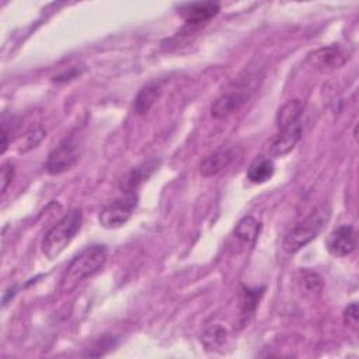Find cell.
<instances>
[{"instance_id":"cell-1","label":"cell","mask_w":359,"mask_h":359,"mask_svg":"<svg viewBox=\"0 0 359 359\" xmlns=\"http://www.w3.org/2000/svg\"><path fill=\"white\" fill-rule=\"evenodd\" d=\"M108 250L102 244H93L79 252L67 265L62 279L60 290L65 293L72 292L81 280L98 272L107 262Z\"/></svg>"},{"instance_id":"cell-11","label":"cell","mask_w":359,"mask_h":359,"mask_svg":"<svg viewBox=\"0 0 359 359\" xmlns=\"http://www.w3.org/2000/svg\"><path fill=\"white\" fill-rule=\"evenodd\" d=\"M234 158V149L220 147L201 161L199 170L203 177H213L224 170Z\"/></svg>"},{"instance_id":"cell-17","label":"cell","mask_w":359,"mask_h":359,"mask_svg":"<svg viewBox=\"0 0 359 359\" xmlns=\"http://www.w3.org/2000/svg\"><path fill=\"white\" fill-rule=\"evenodd\" d=\"M226 339H227V330L224 327H222L220 324L209 325L201 337L202 344L208 349H215V348L222 346L226 342Z\"/></svg>"},{"instance_id":"cell-19","label":"cell","mask_w":359,"mask_h":359,"mask_svg":"<svg viewBox=\"0 0 359 359\" xmlns=\"http://www.w3.org/2000/svg\"><path fill=\"white\" fill-rule=\"evenodd\" d=\"M358 320H359L358 304L353 302V303H351V304L344 310V323H345V325H349V327H352V328H356Z\"/></svg>"},{"instance_id":"cell-15","label":"cell","mask_w":359,"mask_h":359,"mask_svg":"<svg viewBox=\"0 0 359 359\" xmlns=\"http://www.w3.org/2000/svg\"><path fill=\"white\" fill-rule=\"evenodd\" d=\"M273 171H275V165L271 158L258 157L250 164L247 170V178L252 184H262L273 175Z\"/></svg>"},{"instance_id":"cell-12","label":"cell","mask_w":359,"mask_h":359,"mask_svg":"<svg viewBox=\"0 0 359 359\" xmlns=\"http://www.w3.org/2000/svg\"><path fill=\"white\" fill-rule=\"evenodd\" d=\"M160 161L153 158L149 160L137 167H135L130 172H128V175L121 181V189L125 191L126 194H132L142 182H144L158 167Z\"/></svg>"},{"instance_id":"cell-10","label":"cell","mask_w":359,"mask_h":359,"mask_svg":"<svg viewBox=\"0 0 359 359\" xmlns=\"http://www.w3.org/2000/svg\"><path fill=\"white\" fill-rule=\"evenodd\" d=\"M220 10V6L215 1H199L188 3L180 7V13L184 20L191 25H198L213 18Z\"/></svg>"},{"instance_id":"cell-6","label":"cell","mask_w":359,"mask_h":359,"mask_svg":"<svg viewBox=\"0 0 359 359\" xmlns=\"http://www.w3.org/2000/svg\"><path fill=\"white\" fill-rule=\"evenodd\" d=\"M136 196L133 194H129L123 199H116L108 205H105L98 215V222L105 229H116L125 224L135 208H136Z\"/></svg>"},{"instance_id":"cell-20","label":"cell","mask_w":359,"mask_h":359,"mask_svg":"<svg viewBox=\"0 0 359 359\" xmlns=\"http://www.w3.org/2000/svg\"><path fill=\"white\" fill-rule=\"evenodd\" d=\"M303 280H304V286L307 287L309 292H318L323 286L321 278L314 272H306Z\"/></svg>"},{"instance_id":"cell-13","label":"cell","mask_w":359,"mask_h":359,"mask_svg":"<svg viewBox=\"0 0 359 359\" xmlns=\"http://www.w3.org/2000/svg\"><path fill=\"white\" fill-rule=\"evenodd\" d=\"M161 93V86L160 83L154 81V83H149L146 84L136 95L135 101H133V109L136 114L142 115L146 114L157 101V98L160 97Z\"/></svg>"},{"instance_id":"cell-3","label":"cell","mask_w":359,"mask_h":359,"mask_svg":"<svg viewBox=\"0 0 359 359\" xmlns=\"http://www.w3.org/2000/svg\"><path fill=\"white\" fill-rule=\"evenodd\" d=\"M330 209L324 205L317 208L314 212H311L307 217L296 223L285 236L283 238V250L287 254L297 252L302 247L309 244L311 240H314L318 233L321 231L323 226L328 220Z\"/></svg>"},{"instance_id":"cell-2","label":"cell","mask_w":359,"mask_h":359,"mask_svg":"<svg viewBox=\"0 0 359 359\" xmlns=\"http://www.w3.org/2000/svg\"><path fill=\"white\" fill-rule=\"evenodd\" d=\"M83 224V213L73 209L66 213L43 237L42 251L48 259H55L70 244Z\"/></svg>"},{"instance_id":"cell-4","label":"cell","mask_w":359,"mask_h":359,"mask_svg":"<svg viewBox=\"0 0 359 359\" xmlns=\"http://www.w3.org/2000/svg\"><path fill=\"white\" fill-rule=\"evenodd\" d=\"M351 57V50L339 43L318 48L306 56L304 63L318 73H330L342 67Z\"/></svg>"},{"instance_id":"cell-21","label":"cell","mask_w":359,"mask_h":359,"mask_svg":"<svg viewBox=\"0 0 359 359\" xmlns=\"http://www.w3.org/2000/svg\"><path fill=\"white\" fill-rule=\"evenodd\" d=\"M14 177V165L11 163H4L1 165V192L4 194L8 184L13 181Z\"/></svg>"},{"instance_id":"cell-5","label":"cell","mask_w":359,"mask_h":359,"mask_svg":"<svg viewBox=\"0 0 359 359\" xmlns=\"http://www.w3.org/2000/svg\"><path fill=\"white\" fill-rule=\"evenodd\" d=\"M254 90L247 84V81H237L233 87L224 91L216 101L212 104L210 114L213 118L220 119L229 116L230 114L238 111L250 98Z\"/></svg>"},{"instance_id":"cell-7","label":"cell","mask_w":359,"mask_h":359,"mask_svg":"<svg viewBox=\"0 0 359 359\" xmlns=\"http://www.w3.org/2000/svg\"><path fill=\"white\" fill-rule=\"evenodd\" d=\"M79 158L77 144L72 139H66L50 151L46 160V171L52 175L70 170Z\"/></svg>"},{"instance_id":"cell-16","label":"cell","mask_w":359,"mask_h":359,"mask_svg":"<svg viewBox=\"0 0 359 359\" xmlns=\"http://www.w3.org/2000/svg\"><path fill=\"white\" fill-rule=\"evenodd\" d=\"M261 230V223L252 217V216H244L234 227V236L247 243V244H254L258 234Z\"/></svg>"},{"instance_id":"cell-14","label":"cell","mask_w":359,"mask_h":359,"mask_svg":"<svg viewBox=\"0 0 359 359\" xmlns=\"http://www.w3.org/2000/svg\"><path fill=\"white\" fill-rule=\"evenodd\" d=\"M303 111H304V104L302 100L287 101L279 108L276 114V126L280 129V128L300 122Z\"/></svg>"},{"instance_id":"cell-8","label":"cell","mask_w":359,"mask_h":359,"mask_svg":"<svg viewBox=\"0 0 359 359\" xmlns=\"http://www.w3.org/2000/svg\"><path fill=\"white\" fill-rule=\"evenodd\" d=\"M356 247V233L351 224L337 227L327 240V250L334 257H346Z\"/></svg>"},{"instance_id":"cell-18","label":"cell","mask_w":359,"mask_h":359,"mask_svg":"<svg viewBox=\"0 0 359 359\" xmlns=\"http://www.w3.org/2000/svg\"><path fill=\"white\" fill-rule=\"evenodd\" d=\"M43 136H45V130H43L41 126L32 129L29 133H27V136H25V143H24V147H22L21 150H22V151H27V150L35 147V146L42 140Z\"/></svg>"},{"instance_id":"cell-9","label":"cell","mask_w":359,"mask_h":359,"mask_svg":"<svg viewBox=\"0 0 359 359\" xmlns=\"http://www.w3.org/2000/svg\"><path fill=\"white\" fill-rule=\"evenodd\" d=\"M302 135H303L302 122L280 128L278 135L275 136V139L271 143V154L276 156V157L287 154L297 144Z\"/></svg>"}]
</instances>
